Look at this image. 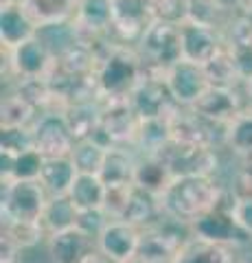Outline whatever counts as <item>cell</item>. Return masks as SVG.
I'll list each match as a JSON object with an SVG mask.
<instances>
[{"label":"cell","instance_id":"6da1fadb","mask_svg":"<svg viewBox=\"0 0 252 263\" xmlns=\"http://www.w3.org/2000/svg\"><path fill=\"white\" fill-rule=\"evenodd\" d=\"M226 195L228 193L213 176L173 178L167 191L160 195V206L167 217L191 226L198 217L217 209Z\"/></svg>","mask_w":252,"mask_h":263},{"label":"cell","instance_id":"7a4b0ae2","mask_svg":"<svg viewBox=\"0 0 252 263\" xmlns=\"http://www.w3.org/2000/svg\"><path fill=\"white\" fill-rule=\"evenodd\" d=\"M145 75L143 60L136 46L114 42L101 55L94 70L96 90L101 99H129Z\"/></svg>","mask_w":252,"mask_h":263},{"label":"cell","instance_id":"3957f363","mask_svg":"<svg viewBox=\"0 0 252 263\" xmlns=\"http://www.w3.org/2000/svg\"><path fill=\"white\" fill-rule=\"evenodd\" d=\"M136 51L143 60L145 72L165 75L176 62L182 60L180 27L153 20L136 42Z\"/></svg>","mask_w":252,"mask_h":263},{"label":"cell","instance_id":"277c9868","mask_svg":"<svg viewBox=\"0 0 252 263\" xmlns=\"http://www.w3.org/2000/svg\"><path fill=\"white\" fill-rule=\"evenodd\" d=\"M180 226L189 224L162 215L156 224L143 228L136 254L129 263H176L182 246L191 239L180 235Z\"/></svg>","mask_w":252,"mask_h":263},{"label":"cell","instance_id":"5b68a950","mask_svg":"<svg viewBox=\"0 0 252 263\" xmlns=\"http://www.w3.org/2000/svg\"><path fill=\"white\" fill-rule=\"evenodd\" d=\"M48 204V193L40 180H3L0 211L3 219L40 221Z\"/></svg>","mask_w":252,"mask_h":263},{"label":"cell","instance_id":"8992f818","mask_svg":"<svg viewBox=\"0 0 252 263\" xmlns=\"http://www.w3.org/2000/svg\"><path fill=\"white\" fill-rule=\"evenodd\" d=\"M141 123L143 119L129 99H101V123L92 136L108 147L134 145Z\"/></svg>","mask_w":252,"mask_h":263},{"label":"cell","instance_id":"52a82bcc","mask_svg":"<svg viewBox=\"0 0 252 263\" xmlns=\"http://www.w3.org/2000/svg\"><path fill=\"white\" fill-rule=\"evenodd\" d=\"M158 158L169 167L173 178H191V176H215L219 169L217 149L204 145H191L171 141L158 154Z\"/></svg>","mask_w":252,"mask_h":263},{"label":"cell","instance_id":"ba28073f","mask_svg":"<svg viewBox=\"0 0 252 263\" xmlns=\"http://www.w3.org/2000/svg\"><path fill=\"white\" fill-rule=\"evenodd\" d=\"M171 136L173 141L191 143V145H204V147H226V138H228V125L224 123H215L210 119H204L191 108H178L171 117Z\"/></svg>","mask_w":252,"mask_h":263},{"label":"cell","instance_id":"9c48e42d","mask_svg":"<svg viewBox=\"0 0 252 263\" xmlns=\"http://www.w3.org/2000/svg\"><path fill=\"white\" fill-rule=\"evenodd\" d=\"M228 197V195H226ZM232 202H235V193L228 200H224L217 209L208 211L206 215L198 217L191 224V235L198 239H204L210 243H219V246H241L250 239V235L239 226V221L232 215Z\"/></svg>","mask_w":252,"mask_h":263},{"label":"cell","instance_id":"30bf717a","mask_svg":"<svg viewBox=\"0 0 252 263\" xmlns=\"http://www.w3.org/2000/svg\"><path fill=\"white\" fill-rule=\"evenodd\" d=\"M129 101L143 121L167 119L180 108L167 86L165 75H153V72H145L134 92L129 95Z\"/></svg>","mask_w":252,"mask_h":263},{"label":"cell","instance_id":"8fae6325","mask_svg":"<svg viewBox=\"0 0 252 263\" xmlns=\"http://www.w3.org/2000/svg\"><path fill=\"white\" fill-rule=\"evenodd\" d=\"M3 51H7V48H3ZM53 64H55V55L40 35L7 51V66H9L13 79L46 77L53 70Z\"/></svg>","mask_w":252,"mask_h":263},{"label":"cell","instance_id":"7c38bea8","mask_svg":"<svg viewBox=\"0 0 252 263\" xmlns=\"http://www.w3.org/2000/svg\"><path fill=\"white\" fill-rule=\"evenodd\" d=\"M33 136H35V149L44 158H62L70 156L77 138L72 136L66 119L62 112H44L40 114L33 123Z\"/></svg>","mask_w":252,"mask_h":263},{"label":"cell","instance_id":"4fadbf2b","mask_svg":"<svg viewBox=\"0 0 252 263\" xmlns=\"http://www.w3.org/2000/svg\"><path fill=\"white\" fill-rule=\"evenodd\" d=\"M151 22V0H112V35L119 42L136 44Z\"/></svg>","mask_w":252,"mask_h":263},{"label":"cell","instance_id":"5bb4252c","mask_svg":"<svg viewBox=\"0 0 252 263\" xmlns=\"http://www.w3.org/2000/svg\"><path fill=\"white\" fill-rule=\"evenodd\" d=\"M180 46L182 60L204 66L226 46V35L224 31L186 20L180 24Z\"/></svg>","mask_w":252,"mask_h":263},{"label":"cell","instance_id":"9a60e30c","mask_svg":"<svg viewBox=\"0 0 252 263\" xmlns=\"http://www.w3.org/2000/svg\"><path fill=\"white\" fill-rule=\"evenodd\" d=\"M165 79H167V86L176 99V103L182 105V108H191V105L204 95V90L210 86L206 79L204 66L186 62V60L176 62L171 68L165 72Z\"/></svg>","mask_w":252,"mask_h":263},{"label":"cell","instance_id":"2e32d148","mask_svg":"<svg viewBox=\"0 0 252 263\" xmlns=\"http://www.w3.org/2000/svg\"><path fill=\"white\" fill-rule=\"evenodd\" d=\"M191 110L202 114L204 119L230 125V121L243 110V103H241V97L237 92V88L208 86L204 90V95L191 105Z\"/></svg>","mask_w":252,"mask_h":263},{"label":"cell","instance_id":"e0dca14e","mask_svg":"<svg viewBox=\"0 0 252 263\" xmlns=\"http://www.w3.org/2000/svg\"><path fill=\"white\" fill-rule=\"evenodd\" d=\"M138 241H141V228L123 219H112L96 239V248L119 263H129L136 254Z\"/></svg>","mask_w":252,"mask_h":263},{"label":"cell","instance_id":"ac0fdd59","mask_svg":"<svg viewBox=\"0 0 252 263\" xmlns=\"http://www.w3.org/2000/svg\"><path fill=\"white\" fill-rule=\"evenodd\" d=\"M94 248H96V241L77 226L48 237V257H51V263H81Z\"/></svg>","mask_w":252,"mask_h":263},{"label":"cell","instance_id":"d6986e66","mask_svg":"<svg viewBox=\"0 0 252 263\" xmlns=\"http://www.w3.org/2000/svg\"><path fill=\"white\" fill-rule=\"evenodd\" d=\"M40 27L22 9L20 0L0 7V42H3V48H7V51L15 48L27 40L35 37Z\"/></svg>","mask_w":252,"mask_h":263},{"label":"cell","instance_id":"ffe728a7","mask_svg":"<svg viewBox=\"0 0 252 263\" xmlns=\"http://www.w3.org/2000/svg\"><path fill=\"white\" fill-rule=\"evenodd\" d=\"M72 24L84 35L112 33V0H77Z\"/></svg>","mask_w":252,"mask_h":263},{"label":"cell","instance_id":"44dd1931","mask_svg":"<svg viewBox=\"0 0 252 263\" xmlns=\"http://www.w3.org/2000/svg\"><path fill=\"white\" fill-rule=\"evenodd\" d=\"M22 9L40 29L72 22L77 0H20Z\"/></svg>","mask_w":252,"mask_h":263},{"label":"cell","instance_id":"7402d4cb","mask_svg":"<svg viewBox=\"0 0 252 263\" xmlns=\"http://www.w3.org/2000/svg\"><path fill=\"white\" fill-rule=\"evenodd\" d=\"M162 215L165 213H162V206H160V197L134 184L132 193H129V200H127V206L119 219L127 221V224H134L143 230L151 224H156Z\"/></svg>","mask_w":252,"mask_h":263},{"label":"cell","instance_id":"603a6c76","mask_svg":"<svg viewBox=\"0 0 252 263\" xmlns=\"http://www.w3.org/2000/svg\"><path fill=\"white\" fill-rule=\"evenodd\" d=\"M79 176L70 156H62V158H44V167L40 174V182L46 189L48 197H62L68 195L72 182Z\"/></svg>","mask_w":252,"mask_h":263},{"label":"cell","instance_id":"cb8c5ba5","mask_svg":"<svg viewBox=\"0 0 252 263\" xmlns=\"http://www.w3.org/2000/svg\"><path fill=\"white\" fill-rule=\"evenodd\" d=\"M136 164H138V158H134V154L127 152L125 147H110L99 176L105 182V186L134 184Z\"/></svg>","mask_w":252,"mask_h":263},{"label":"cell","instance_id":"d4e9b609","mask_svg":"<svg viewBox=\"0 0 252 263\" xmlns=\"http://www.w3.org/2000/svg\"><path fill=\"white\" fill-rule=\"evenodd\" d=\"M66 119L72 136L77 138H88L99 129L101 123V99H92V101H77L70 103L66 110L62 112Z\"/></svg>","mask_w":252,"mask_h":263},{"label":"cell","instance_id":"484cf974","mask_svg":"<svg viewBox=\"0 0 252 263\" xmlns=\"http://www.w3.org/2000/svg\"><path fill=\"white\" fill-rule=\"evenodd\" d=\"M105 191H108V186H105L101 176L79 174L70 186L68 197H70V202L75 204L77 211H96V209H103Z\"/></svg>","mask_w":252,"mask_h":263},{"label":"cell","instance_id":"4316f807","mask_svg":"<svg viewBox=\"0 0 252 263\" xmlns=\"http://www.w3.org/2000/svg\"><path fill=\"white\" fill-rule=\"evenodd\" d=\"M44 167V156L37 149L18 156L0 152V178L3 180H40Z\"/></svg>","mask_w":252,"mask_h":263},{"label":"cell","instance_id":"83f0119b","mask_svg":"<svg viewBox=\"0 0 252 263\" xmlns=\"http://www.w3.org/2000/svg\"><path fill=\"white\" fill-rule=\"evenodd\" d=\"M171 171L165 162H162L158 156H145L138 158V164H136V176H134V184L145 189L153 195H162L167 191V186L171 184Z\"/></svg>","mask_w":252,"mask_h":263},{"label":"cell","instance_id":"f1b7e54d","mask_svg":"<svg viewBox=\"0 0 252 263\" xmlns=\"http://www.w3.org/2000/svg\"><path fill=\"white\" fill-rule=\"evenodd\" d=\"M77 217H79V211L75 209V204L70 202L68 195L48 197V204L44 209V215L40 219V224H42L46 237H51L55 233H62V230L77 226Z\"/></svg>","mask_w":252,"mask_h":263},{"label":"cell","instance_id":"f546056e","mask_svg":"<svg viewBox=\"0 0 252 263\" xmlns=\"http://www.w3.org/2000/svg\"><path fill=\"white\" fill-rule=\"evenodd\" d=\"M40 110L29 103L20 92H7L0 105V127H31L37 121Z\"/></svg>","mask_w":252,"mask_h":263},{"label":"cell","instance_id":"4dcf8cb0","mask_svg":"<svg viewBox=\"0 0 252 263\" xmlns=\"http://www.w3.org/2000/svg\"><path fill=\"white\" fill-rule=\"evenodd\" d=\"M176 263H235V259H232V248H228V246H219L191 237L182 246L180 257H178Z\"/></svg>","mask_w":252,"mask_h":263},{"label":"cell","instance_id":"1f68e13d","mask_svg":"<svg viewBox=\"0 0 252 263\" xmlns=\"http://www.w3.org/2000/svg\"><path fill=\"white\" fill-rule=\"evenodd\" d=\"M108 149L110 147L105 143H101L99 138L88 136V138H79L75 143V147H72V152H70V158L75 162L79 174H96L99 176L103 160H105V156H108Z\"/></svg>","mask_w":252,"mask_h":263},{"label":"cell","instance_id":"d6a6232c","mask_svg":"<svg viewBox=\"0 0 252 263\" xmlns=\"http://www.w3.org/2000/svg\"><path fill=\"white\" fill-rule=\"evenodd\" d=\"M171 141H173V136H171V123H169V117L167 119H147V121L141 123L138 138H136L134 145L145 156H153Z\"/></svg>","mask_w":252,"mask_h":263},{"label":"cell","instance_id":"836d02e7","mask_svg":"<svg viewBox=\"0 0 252 263\" xmlns=\"http://www.w3.org/2000/svg\"><path fill=\"white\" fill-rule=\"evenodd\" d=\"M235 15H228L215 5V0H186V20L195 24L224 31L228 29L230 20Z\"/></svg>","mask_w":252,"mask_h":263},{"label":"cell","instance_id":"e575fe53","mask_svg":"<svg viewBox=\"0 0 252 263\" xmlns=\"http://www.w3.org/2000/svg\"><path fill=\"white\" fill-rule=\"evenodd\" d=\"M204 72L210 86H222V88H237L241 81L237 66L232 62V55L228 51V46H224L213 60L204 64Z\"/></svg>","mask_w":252,"mask_h":263},{"label":"cell","instance_id":"d590c367","mask_svg":"<svg viewBox=\"0 0 252 263\" xmlns=\"http://www.w3.org/2000/svg\"><path fill=\"white\" fill-rule=\"evenodd\" d=\"M226 147L232 149L237 156L252 154V108H243L228 125V138Z\"/></svg>","mask_w":252,"mask_h":263},{"label":"cell","instance_id":"8d00e7d4","mask_svg":"<svg viewBox=\"0 0 252 263\" xmlns=\"http://www.w3.org/2000/svg\"><path fill=\"white\" fill-rule=\"evenodd\" d=\"M3 235L9 237L20 250L33 248L46 237L40 221H13V219H3Z\"/></svg>","mask_w":252,"mask_h":263},{"label":"cell","instance_id":"74e56055","mask_svg":"<svg viewBox=\"0 0 252 263\" xmlns=\"http://www.w3.org/2000/svg\"><path fill=\"white\" fill-rule=\"evenodd\" d=\"M35 149L33 127H0V152L18 156Z\"/></svg>","mask_w":252,"mask_h":263},{"label":"cell","instance_id":"f35d334b","mask_svg":"<svg viewBox=\"0 0 252 263\" xmlns=\"http://www.w3.org/2000/svg\"><path fill=\"white\" fill-rule=\"evenodd\" d=\"M153 20L178 24L186 22V0H151Z\"/></svg>","mask_w":252,"mask_h":263},{"label":"cell","instance_id":"ab89813d","mask_svg":"<svg viewBox=\"0 0 252 263\" xmlns=\"http://www.w3.org/2000/svg\"><path fill=\"white\" fill-rule=\"evenodd\" d=\"M112 221V217L105 213L103 209H96V211H79V217H77V228H81L86 235H90L92 239L96 241L99 235L103 233V228Z\"/></svg>","mask_w":252,"mask_h":263},{"label":"cell","instance_id":"60d3db41","mask_svg":"<svg viewBox=\"0 0 252 263\" xmlns=\"http://www.w3.org/2000/svg\"><path fill=\"white\" fill-rule=\"evenodd\" d=\"M232 215L239 221V226L252 237V197H235Z\"/></svg>","mask_w":252,"mask_h":263},{"label":"cell","instance_id":"b9f144b4","mask_svg":"<svg viewBox=\"0 0 252 263\" xmlns=\"http://www.w3.org/2000/svg\"><path fill=\"white\" fill-rule=\"evenodd\" d=\"M20 248L15 246L9 237L0 235V263H18Z\"/></svg>","mask_w":252,"mask_h":263},{"label":"cell","instance_id":"7bdbcfd3","mask_svg":"<svg viewBox=\"0 0 252 263\" xmlns=\"http://www.w3.org/2000/svg\"><path fill=\"white\" fill-rule=\"evenodd\" d=\"M215 5L228 15H237L241 13V0H215Z\"/></svg>","mask_w":252,"mask_h":263},{"label":"cell","instance_id":"ee69618b","mask_svg":"<svg viewBox=\"0 0 252 263\" xmlns=\"http://www.w3.org/2000/svg\"><path fill=\"white\" fill-rule=\"evenodd\" d=\"M81 263H119V261H114L112 257H108L105 252H101L99 248H94V250H90V254L81 261Z\"/></svg>","mask_w":252,"mask_h":263},{"label":"cell","instance_id":"f6af8a7d","mask_svg":"<svg viewBox=\"0 0 252 263\" xmlns=\"http://www.w3.org/2000/svg\"><path fill=\"white\" fill-rule=\"evenodd\" d=\"M241 13L252 15V0H241Z\"/></svg>","mask_w":252,"mask_h":263},{"label":"cell","instance_id":"bcb514c9","mask_svg":"<svg viewBox=\"0 0 252 263\" xmlns=\"http://www.w3.org/2000/svg\"><path fill=\"white\" fill-rule=\"evenodd\" d=\"M246 92H248V97H250V101H252V79L246 84Z\"/></svg>","mask_w":252,"mask_h":263},{"label":"cell","instance_id":"7dc6e473","mask_svg":"<svg viewBox=\"0 0 252 263\" xmlns=\"http://www.w3.org/2000/svg\"><path fill=\"white\" fill-rule=\"evenodd\" d=\"M241 263H252V259H250V261H241Z\"/></svg>","mask_w":252,"mask_h":263},{"label":"cell","instance_id":"c3c4849f","mask_svg":"<svg viewBox=\"0 0 252 263\" xmlns=\"http://www.w3.org/2000/svg\"><path fill=\"white\" fill-rule=\"evenodd\" d=\"M250 18H252V15H250Z\"/></svg>","mask_w":252,"mask_h":263}]
</instances>
